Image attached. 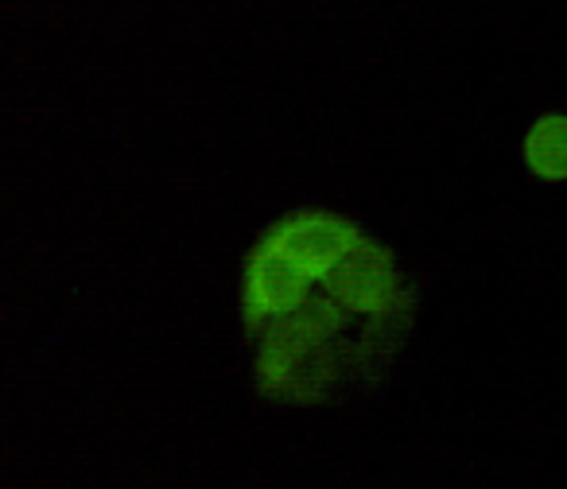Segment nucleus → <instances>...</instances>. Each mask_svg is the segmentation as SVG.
Returning <instances> with one entry per match:
<instances>
[{
	"mask_svg": "<svg viewBox=\"0 0 567 489\" xmlns=\"http://www.w3.org/2000/svg\"><path fill=\"white\" fill-rule=\"evenodd\" d=\"M319 292L339 303L354 323H365V319H378L385 311H393L412 288L404 284L393 249L365 233L354 253L319 284Z\"/></svg>",
	"mask_w": 567,
	"mask_h": 489,
	"instance_id": "7ed1b4c3",
	"label": "nucleus"
},
{
	"mask_svg": "<svg viewBox=\"0 0 567 489\" xmlns=\"http://www.w3.org/2000/svg\"><path fill=\"white\" fill-rule=\"evenodd\" d=\"M362 237L365 229L354 218H347V214L323 210V206H300V210L280 214L257 241L265 249H272L276 257H284L292 269H300L303 277L323 284L354 253Z\"/></svg>",
	"mask_w": 567,
	"mask_h": 489,
	"instance_id": "f03ea898",
	"label": "nucleus"
},
{
	"mask_svg": "<svg viewBox=\"0 0 567 489\" xmlns=\"http://www.w3.org/2000/svg\"><path fill=\"white\" fill-rule=\"evenodd\" d=\"M311 295H319L316 280L303 277L300 269H292L284 257H276L260 241L249 245V253L241 261V295H237L245 339L257 342L272 323L296 315Z\"/></svg>",
	"mask_w": 567,
	"mask_h": 489,
	"instance_id": "20e7f679",
	"label": "nucleus"
},
{
	"mask_svg": "<svg viewBox=\"0 0 567 489\" xmlns=\"http://www.w3.org/2000/svg\"><path fill=\"white\" fill-rule=\"evenodd\" d=\"M257 393L288 408L331 404L347 385L358 381L354 365V319L327 300L311 295L296 315L272 323L257 339L252 357Z\"/></svg>",
	"mask_w": 567,
	"mask_h": 489,
	"instance_id": "f257e3e1",
	"label": "nucleus"
},
{
	"mask_svg": "<svg viewBox=\"0 0 567 489\" xmlns=\"http://www.w3.org/2000/svg\"><path fill=\"white\" fill-rule=\"evenodd\" d=\"M525 164L536 179H567V117H540L525 136Z\"/></svg>",
	"mask_w": 567,
	"mask_h": 489,
	"instance_id": "39448f33",
	"label": "nucleus"
}]
</instances>
